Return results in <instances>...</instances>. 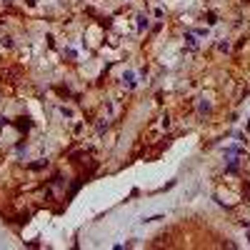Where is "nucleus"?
<instances>
[{
	"label": "nucleus",
	"instance_id": "1",
	"mask_svg": "<svg viewBox=\"0 0 250 250\" xmlns=\"http://www.w3.org/2000/svg\"><path fill=\"white\" fill-rule=\"evenodd\" d=\"M238 165H240V160H238V158H230V160H228V173H235Z\"/></svg>",
	"mask_w": 250,
	"mask_h": 250
},
{
	"label": "nucleus",
	"instance_id": "2",
	"mask_svg": "<svg viewBox=\"0 0 250 250\" xmlns=\"http://www.w3.org/2000/svg\"><path fill=\"white\" fill-rule=\"evenodd\" d=\"M138 28H140V30L148 28V18H145V15H138Z\"/></svg>",
	"mask_w": 250,
	"mask_h": 250
},
{
	"label": "nucleus",
	"instance_id": "3",
	"mask_svg": "<svg viewBox=\"0 0 250 250\" xmlns=\"http://www.w3.org/2000/svg\"><path fill=\"white\" fill-rule=\"evenodd\" d=\"M185 43L190 45V48H195V45H198V40H195V35H190V33H187V35H185Z\"/></svg>",
	"mask_w": 250,
	"mask_h": 250
},
{
	"label": "nucleus",
	"instance_id": "4",
	"mask_svg": "<svg viewBox=\"0 0 250 250\" xmlns=\"http://www.w3.org/2000/svg\"><path fill=\"white\" fill-rule=\"evenodd\" d=\"M218 23V18H215V13H208V25H215Z\"/></svg>",
	"mask_w": 250,
	"mask_h": 250
},
{
	"label": "nucleus",
	"instance_id": "5",
	"mask_svg": "<svg viewBox=\"0 0 250 250\" xmlns=\"http://www.w3.org/2000/svg\"><path fill=\"white\" fill-rule=\"evenodd\" d=\"M125 83H128V85H133V83H135V80H133V73H125Z\"/></svg>",
	"mask_w": 250,
	"mask_h": 250
},
{
	"label": "nucleus",
	"instance_id": "6",
	"mask_svg": "<svg viewBox=\"0 0 250 250\" xmlns=\"http://www.w3.org/2000/svg\"><path fill=\"white\" fill-rule=\"evenodd\" d=\"M245 3H250V0H245Z\"/></svg>",
	"mask_w": 250,
	"mask_h": 250
}]
</instances>
